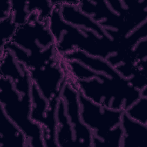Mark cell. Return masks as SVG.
Returning a JSON list of instances; mask_svg holds the SVG:
<instances>
[{
    "label": "cell",
    "mask_w": 147,
    "mask_h": 147,
    "mask_svg": "<svg viewBox=\"0 0 147 147\" xmlns=\"http://www.w3.org/2000/svg\"><path fill=\"white\" fill-rule=\"evenodd\" d=\"M124 111L132 119L147 125V96H141Z\"/></svg>",
    "instance_id": "obj_12"
},
{
    "label": "cell",
    "mask_w": 147,
    "mask_h": 147,
    "mask_svg": "<svg viewBox=\"0 0 147 147\" xmlns=\"http://www.w3.org/2000/svg\"><path fill=\"white\" fill-rule=\"evenodd\" d=\"M121 125L123 131L121 147H147V125L132 119L125 111Z\"/></svg>",
    "instance_id": "obj_8"
},
{
    "label": "cell",
    "mask_w": 147,
    "mask_h": 147,
    "mask_svg": "<svg viewBox=\"0 0 147 147\" xmlns=\"http://www.w3.org/2000/svg\"><path fill=\"white\" fill-rule=\"evenodd\" d=\"M0 147L29 146L24 132L6 115L1 108Z\"/></svg>",
    "instance_id": "obj_9"
},
{
    "label": "cell",
    "mask_w": 147,
    "mask_h": 147,
    "mask_svg": "<svg viewBox=\"0 0 147 147\" xmlns=\"http://www.w3.org/2000/svg\"><path fill=\"white\" fill-rule=\"evenodd\" d=\"M78 2L58 1L59 13L61 18L75 27L91 30L100 35L106 36L103 29L81 10Z\"/></svg>",
    "instance_id": "obj_7"
},
{
    "label": "cell",
    "mask_w": 147,
    "mask_h": 147,
    "mask_svg": "<svg viewBox=\"0 0 147 147\" xmlns=\"http://www.w3.org/2000/svg\"><path fill=\"white\" fill-rule=\"evenodd\" d=\"M0 100L1 108L25 134L29 146H44L41 126L30 118L31 94H21L10 78L1 76Z\"/></svg>",
    "instance_id": "obj_3"
},
{
    "label": "cell",
    "mask_w": 147,
    "mask_h": 147,
    "mask_svg": "<svg viewBox=\"0 0 147 147\" xmlns=\"http://www.w3.org/2000/svg\"><path fill=\"white\" fill-rule=\"evenodd\" d=\"M61 96L73 130L76 147H92V131L81 119L78 91L68 76L62 88Z\"/></svg>",
    "instance_id": "obj_5"
},
{
    "label": "cell",
    "mask_w": 147,
    "mask_h": 147,
    "mask_svg": "<svg viewBox=\"0 0 147 147\" xmlns=\"http://www.w3.org/2000/svg\"><path fill=\"white\" fill-rule=\"evenodd\" d=\"M9 50L28 69L42 67L59 58L53 37L48 25V19L41 18L33 11L26 22L17 26L11 40L1 48Z\"/></svg>",
    "instance_id": "obj_2"
},
{
    "label": "cell",
    "mask_w": 147,
    "mask_h": 147,
    "mask_svg": "<svg viewBox=\"0 0 147 147\" xmlns=\"http://www.w3.org/2000/svg\"><path fill=\"white\" fill-rule=\"evenodd\" d=\"M0 25L1 36L0 45L1 48L6 43L11 40L16 32L17 25L14 22L11 16L1 20Z\"/></svg>",
    "instance_id": "obj_13"
},
{
    "label": "cell",
    "mask_w": 147,
    "mask_h": 147,
    "mask_svg": "<svg viewBox=\"0 0 147 147\" xmlns=\"http://www.w3.org/2000/svg\"><path fill=\"white\" fill-rule=\"evenodd\" d=\"M56 142L57 146L76 147L73 130L65 109L64 103L60 96L56 111Z\"/></svg>",
    "instance_id": "obj_10"
},
{
    "label": "cell",
    "mask_w": 147,
    "mask_h": 147,
    "mask_svg": "<svg viewBox=\"0 0 147 147\" xmlns=\"http://www.w3.org/2000/svg\"><path fill=\"white\" fill-rule=\"evenodd\" d=\"M28 69L32 82L48 101L61 95L67 75L60 57L42 67Z\"/></svg>",
    "instance_id": "obj_6"
},
{
    "label": "cell",
    "mask_w": 147,
    "mask_h": 147,
    "mask_svg": "<svg viewBox=\"0 0 147 147\" xmlns=\"http://www.w3.org/2000/svg\"><path fill=\"white\" fill-rule=\"evenodd\" d=\"M78 93L81 119L91 129L92 136L106 133L121 124L124 111L100 106L86 98L79 91Z\"/></svg>",
    "instance_id": "obj_4"
},
{
    "label": "cell",
    "mask_w": 147,
    "mask_h": 147,
    "mask_svg": "<svg viewBox=\"0 0 147 147\" xmlns=\"http://www.w3.org/2000/svg\"><path fill=\"white\" fill-rule=\"evenodd\" d=\"M62 61L68 78L78 90L100 106L126 111L141 96V91L121 75L95 71L76 60Z\"/></svg>",
    "instance_id": "obj_1"
},
{
    "label": "cell",
    "mask_w": 147,
    "mask_h": 147,
    "mask_svg": "<svg viewBox=\"0 0 147 147\" xmlns=\"http://www.w3.org/2000/svg\"><path fill=\"white\" fill-rule=\"evenodd\" d=\"M123 131L121 125L97 136H92V147H121Z\"/></svg>",
    "instance_id": "obj_11"
}]
</instances>
